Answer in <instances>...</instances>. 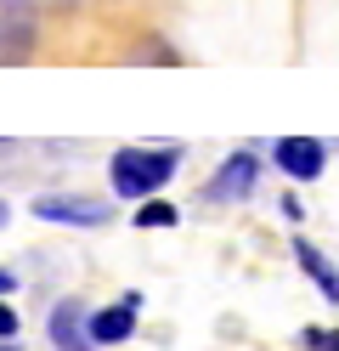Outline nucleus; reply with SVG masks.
<instances>
[{
	"mask_svg": "<svg viewBox=\"0 0 339 351\" xmlns=\"http://www.w3.org/2000/svg\"><path fill=\"white\" fill-rule=\"evenodd\" d=\"M170 221H175L170 204H142V210H136V227H170Z\"/></svg>",
	"mask_w": 339,
	"mask_h": 351,
	"instance_id": "nucleus-9",
	"label": "nucleus"
},
{
	"mask_svg": "<svg viewBox=\"0 0 339 351\" xmlns=\"http://www.w3.org/2000/svg\"><path fill=\"white\" fill-rule=\"evenodd\" d=\"M0 295H12V272L6 267H0Z\"/></svg>",
	"mask_w": 339,
	"mask_h": 351,
	"instance_id": "nucleus-12",
	"label": "nucleus"
},
{
	"mask_svg": "<svg viewBox=\"0 0 339 351\" xmlns=\"http://www.w3.org/2000/svg\"><path fill=\"white\" fill-rule=\"evenodd\" d=\"M0 340H17V312L0 300Z\"/></svg>",
	"mask_w": 339,
	"mask_h": 351,
	"instance_id": "nucleus-11",
	"label": "nucleus"
},
{
	"mask_svg": "<svg viewBox=\"0 0 339 351\" xmlns=\"http://www.w3.org/2000/svg\"><path fill=\"white\" fill-rule=\"evenodd\" d=\"M45 335H51L57 351H90V346H97V340H90V312H85L79 300H57Z\"/></svg>",
	"mask_w": 339,
	"mask_h": 351,
	"instance_id": "nucleus-6",
	"label": "nucleus"
},
{
	"mask_svg": "<svg viewBox=\"0 0 339 351\" xmlns=\"http://www.w3.org/2000/svg\"><path fill=\"white\" fill-rule=\"evenodd\" d=\"M136 312H142V295H125L119 306L90 312V340H97V346H125L136 335Z\"/></svg>",
	"mask_w": 339,
	"mask_h": 351,
	"instance_id": "nucleus-7",
	"label": "nucleus"
},
{
	"mask_svg": "<svg viewBox=\"0 0 339 351\" xmlns=\"http://www.w3.org/2000/svg\"><path fill=\"white\" fill-rule=\"evenodd\" d=\"M305 346L311 351H339V328H305Z\"/></svg>",
	"mask_w": 339,
	"mask_h": 351,
	"instance_id": "nucleus-10",
	"label": "nucleus"
},
{
	"mask_svg": "<svg viewBox=\"0 0 339 351\" xmlns=\"http://www.w3.org/2000/svg\"><path fill=\"white\" fill-rule=\"evenodd\" d=\"M294 261H300V272H305L316 289H323V295L339 306V272L323 261V250H316V244H305V238H294Z\"/></svg>",
	"mask_w": 339,
	"mask_h": 351,
	"instance_id": "nucleus-8",
	"label": "nucleus"
},
{
	"mask_svg": "<svg viewBox=\"0 0 339 351\" xmlns=\"http://www.w3.org/2000/svg\"><path fill=\"white\" fill-rule=\"evenodd\" d=\"M6 215H12V204H0V227H6Z\"/></svg>",
	"mask_w": 339,
	"mask_h": 351,
	"instance_id": "nucleus-13",
	"label": "nucleus"
},
{
	"mask_svg": "<svg viewBox=\"0 0 339 351\" xmlns=\"http://www.w3.org/2000/svg\"><path fill=\"white\" fill-rule=\"evenodd\" d=\"M175 165H181L175 147H125V153H113L108 176H113L119 199H147V193H158L175 176Z\"/></svg>",
	"mask_w": 339,
	"mask_h": 351,
	"instance_id": "nucleus-1",
	"label": "nucleus"
},
{
	"mask_svg": "<svg viewBox=\"0 0 339 351\" xmlns=\"http://www.w3.org/2000/svg\"><path fill=\"white\" fill-rule=\"evenodd\" d=\"M34 40H40L34 6H29V0H0V69L29 62L34 57Z\"/></svg>",
	"mask_w": 339,
	"mask_h": 351,
	"instance_id": "nucleus-2",
	"label": "nucleus"
},
{
	"mask_svg": "<svg viewBox=\"0 0 339 351\" xmlns=\"http://www.w3.org/2000/svg\"><path fill=\"white\" fill-rule=\"evenodd\" d=\"M34 215L40 221H68V227H102L108 204L79 199V193H45V199H34Z\"/></svg>",
	"mask_w": 339,
	"mask_h": 351,
	"instance_id": "nucleus-5",
	"label": "nucleus"
},
{
	"mask_svg": "<svg viewBox=\"0 0 339 351\" xmlns=\"http://www.w3.org/2000/svg\"><path fill=\"white\" fill-rule=\"evenodd\" d=\"M0 351H17V346H0Z\"/></svg>",
	"mask_w": 339,
	"mask_h": 351,
	"instance_id": "nucleus-14",
	"label": "nucleus"
},
{
	"mask_svg": "<svg viewBox=\"0 0 339 351\" xmlns=\"http://www.w3.org/2000/svg\"><path fill=\"white\" fill-rule=\"evenodd\" d=\"M255 176H260V159L255 153H232V159H226L215 176H210V187H203V199L210 204H238V199H249V193H255Z\"/></svg>",
	"mask_w": 339,
	"mask_h": 351,
	"instance_id": "nucleus-3",
	"label": "nucleus"
},
{
	"mask_svg": "<svg viewBox=\"0 0 339 351\" xmlns=\"http://www.w3.org/2000/svg\"><path fill=\"white\" fill-rule=\"evenodd\" d=\"M271 165H277L283 176H294V182H316L328 165V147L316 136H277V147H271Z\"/></svg>",
	"mask_w": 339,
	"mask_h": 351,
	"instance_id": "nucleus-4",
	"label": "nucleus"
}]
</instances>
